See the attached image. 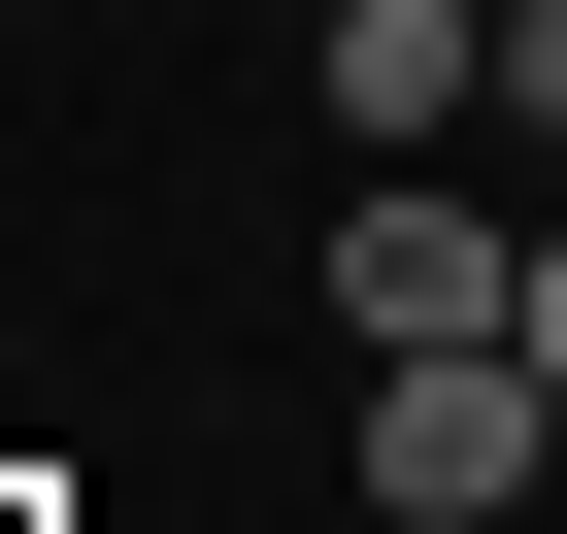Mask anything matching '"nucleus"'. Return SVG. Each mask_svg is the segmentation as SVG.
I'll return each mask as SVG.
<instances>
[{
	"instance_id": "obj_3",
	"label": "nucleus",
	"mask_w": 567,
	"mask_h": 534,
	"mask_svg": "<svg viewBox=\"0 0 567 534\" xmlns=\"http://www.w3.org/2000/svg\"><path fill=\"white\" fill-rule=\"evenodd\" d=\"M501 101H534V134H567V0H501Z\"/></svg>"
},
{
	"instance_id": "obj_4",
	"label": "nucleus",
	"mask_w": 567,
	"mask_h": 534,
	"mask_svg": "<svg viewBox=\"0 0 567 534\" xmlns=\"http://www.w3.org/2000/svg\"><path fill=\"white\" fill-rule=\"evenodd\" d=\"M501 335H534V401H567V234H534V301H501Z\"/></svg>"
},
{
	"instance_id": "obj_1",
	"label": "nucleus",
	"mask_w": 567,
	"mask_h": 534,
	"mask_svg": "<svg viewBox=\"0 0 567 534\" xmlns=\"http://www.w3.org/2000/svg\"><path fill=\"white\" fill-rule=\"evenodd\" d=\"M534 468H567V401H534V335H434V368H368V501H401V534H501Z\"/></svg>"
},
{
	"instance_id": "obj_2",
	"label": "nucleus",
	"mask_w": 567,
	"mask_h": 534,
	"mask_svg": "<svg viewBox=\"0 0 567 534\" xmlns=\"http://www.w3.org/2000/svg\"><path fill=\"white\" fill-rule=\"evenodd\" d=\"M501 301H534V234H501V201H434V167L334 201V335H368V368H434V335H501Z\"/></svg>"
}]
</instances>
